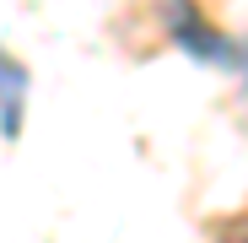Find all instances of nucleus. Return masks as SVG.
I'll list each match as a JSON object with an SVG mask.
<instances>
[{"instance_id": "obj_2", "label": "nucleus", "mask_w": 248, "mask_h": 243, "mask_svg": "<svg viewBox=\"0 0 248 243\" xmlns=\"http://www.w3.org/2000/svg\"><path fill=\"white\" fill-rule=\"evenodd\" d=\"M27 92H32V76L16 54L0 49V135L16 141L22 135V119H27Z\"/></svg>"}, {"instance_id": "obj_1", "label": "nucleus", "mask_w": 248, "mask_h": 243, "mask_svg": "<svg viewBox=\"0 0 248 243\" xmlns=\"http://www.w3.org/2000/svg\"><path fill=\"white\" fill-rule=\"evenodd\" d=\"M162 22H168L173 44L184 54H194L200 65H221V70H243V44L227 32H216L211 22H205L194 11V0H162Z\"/></svg>"}]
</instances>
